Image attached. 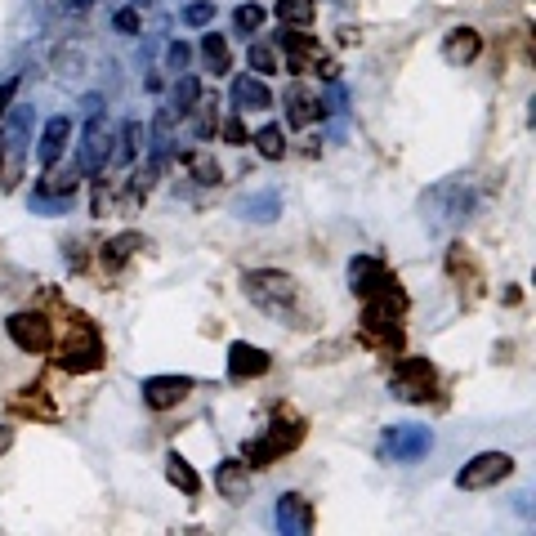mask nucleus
<instances>
[{
  "mask_svg": "<svg viewBox=\"0 0 536 536\" xmlns=\"http://www.w3.org/2000/svg\"><path fill=\"white\" fill-rule=\"evenodd\" d=\"M54 353H59L54 362H59L63 371L90 376V371L103 367V335L85 313H67V331H63V340L54 344Z\"/></svg>",
  "mask_w": 536,
  "mask_h": 536,
  "instance_id": "1",
  "label": "nucleus"
},
{
  "mask_svg": "<svg viewBox=\"0 0 536 536\" xmlns=\"http://www.w3.org/2000/svg\"><path fill=\"white\" fill-rule=\"evenodd\" d=\"M300 443H304V420L291 416V411H277L273 425H268L260 438H246L242 461L251 469H273L286 452H295Z\"/></svg>",
  "mask_w": 536,
  "mask_h": 536,
  "instance_id": "2",
  "label": "nucleus"
},
{
  "mask_svg": "<svg viewBox=\"0 0 536 536\" xmlns=\"http://www.w3.org/2000/svg\"><path fill=\"white\" fill-rule=\"evenodd\" d=\"M349 286H353V295H362V300H376V304H389V309L407 313V291H402V282L389 273V264L376 260V255H353L349 260Z\"/></svg>",
  "mask_w": 536,
  "mask_h": 536,
  "instance_id": "3",
  "label": "nucleus"
},
{
  "mask_svg": "<svg viewBox=\"0 0 536 536\" xmlns=\"http://www.w3.org/2000/svg\"><path fill=\"white\" fill-rule=\"evenodd\" d=\"M242 286L255 309L277 313V318H286V313L300 304V282H295L291 273H282V268H255V273H246Z\"/></svg>",
  "mask_w": 536,
  "mask_h": 536,
  "instance_id": "4",
  "label": "nucleus"
},
{
  "mask_svg": "<svg viewBox=\"0 0 536 536\" xmlns=\"http://www.w3.org/2000/svg\"><path fill=\"white\" fill-rule=\"evenodd\" d=\"M112 143H117V134H112V126L103 121V112L94 108V99H90V126H85V134H81V157H76V170H81L85 179L103 175L108 161H112Z\"/></svg>",
  "mask_w": 536,
  "mask_h": 536,
  "instance_id": "5",
  "label": "nucleus"
},
{
  "mask_svg": "<svg viewBox=\"0 0 536 536\" xmlns=\"http://www.w3.org/2000/svg\"><path fill=\"white\" fill-rule=\"evenodd\" d=\"M389 389H394V398L402 402H429L438 389V371L429 358H402L394 367V376H389Z\"/></svg>",
  "mask_w": 536,
  "mask_h": 536,
  "instance_id": "6",
  "label": "nucleus"
},
{
  "mask_svg": "<svg viewBox=\"0 0 536 536\" xmlns=\"http://www.w3.org/2000/svg\"><path fill=\"white\" fill-rule=\"evenodd\" d=\"M5 335L18 344L23 353H50L54 349V327H50V318H45L41 309H23V313H9L5 318Z\"/></svg>",
  "mask_w": 536,
  "mask_h": 536,
  "instance_id": "7",
  "label": "nucleus"
},
{
  "mask_svg": "<svg viewBox=\"0 0 536 536\" xmlns=\"http://www.w3.org/2000/svg\"><path fill=\"white\" fill-rule=\"evenodd\" d=\"M358 331H362V344L394 353L398 344H402V313H398V309H389V304L367 300V309H362Z\"/></svg>",
  "mask_w": 536,
  "mask_h": 536,
  "instance_id": "8",
  "label": "nucleus"
},
{
  "mask_svg": "<svg viewBox=\"0 0 536 536\" xmlns=\"http://www.w3.org/2000/svg\"><path fill=\"white\" fill-rule=\"evenodd\" d=\"M514 474V456L510 452H478L474 461H465V469L456 474V487L461 492H483V487H496Z\"/></svg>",
  "mask_w": 536,
  "mask_h": 536,
  "instance_id": "9",
  "label": "nucleus"
},
{
  "mask_svg": "<svg viewBox=\"0 0 536 536\" xmlns=\"http://www.w3.org/2000/svg\"><path fill=\"white\" fill-rule=\"evenodd\" d=\"M268 367H273V358H268L260 344H251V340L228 344V376H233L237 385H246V380H260Z\"/></svg>",
  "mask_w": 536,
  "mask_h": 536,
  "instance_id": "10",
  "label": "nucleus"
},
{
  "mask_svg": "<svg viewBox=\"0 0 536 536\" xmlns=\"http://www.w3.org/2000/svg\"><path fill=\"white\" fill-rule=\"evenodd\" d=\"M193 394V376H148L143 380V402L152 411H170Z\"/></svg>",
  "mask_w": 536,
  "mask_h": 536,
  "instance_id": "11",
  "label": "nucleus"
},
{
  "mask_svg": "<svg viewBox=\"0 0 536 536\" xmlns=\"http://www.w3.org/2000/svg\"><path fill=\"white\" fill-rule=\"evenodd\" d=\"M277 528L286 536H309L313 532V505L300 492H282L277 496Z\"/></svg>",
  "mask_w": 536,
  "mask_h": 536,
  "instance_id": "12",
  "label": "nucleus"
},
{
  "mask_svg": "<svg viewBox=\"0 0 536 536\" xmlns=\"http://www.w3.org/2000/svg\"><path fill=\"white\" fill-rule=\"evenodd\" d=\"M282 108H286V126H291V130H309L313 121L327 112L318 94H309L304 85H291V90L282 94Z\"/></svg>",
  "mask_w": 536,
  "mask_h": 536,
  "instance_id": "13",
  "label": "nucleus"
},
{
  "mask_svg": "<svg viewBox=\"0 0 536 536\" xmlns=\"http://www.w3.org/2000/svg\"><path fill=\"white\" fill-rule=\"evenodd\" d=\"M139 251H148V237H143V233H117V237H108V242L99 246L103 273H121V268H126Z\"/></svg>",
  "mask_w": 536,
  "mask_h": 536,
  "instance_id": "14",
  "label": "nucleus"
},
{
  "mask_svg": "<svg viewBox=\"0 0 536 536\" xmlns=\"http://www.w3.org/2000/svg\"><path fill=\"white\" fill-rule=\"evenodd\" d=\"M67 143H72V117H50L41 139H36V161H41V166H59Z\"/></svg>",
  "mask_w": 536,
  "mask_h": 536,
  "instance_id": "15",
  "label": "nucleus"
},
{
  "mask_svg": "<svg viewBox=\"0 0 536 536\" xmlns=\"http://www.w3.org/2000/svg\"><path fill=\"white\" fill-rule=\"evenodd\" d=\"M478 54H483V32L478 27H452L443 36V59L452 67H469Z\"/></svg>",
  "mask_w": 536,
  "mask_h": 536,
  "instance_id": "16",
  "label": "nucleus"
},
{
  "mask_svg": "<svg viewBox=\"0 0 536 536\" xmlns=\"http://www.w3.org/2000/svg\"><path fill=\"white\" fill-rule=\"evenodd\" d=\"M215 492L224 496V501H233V505L251 501V465L246 461H224L215 469Z\"/></svg>",
  "mask_w": 536,
  "mask_h": 536,
  "instance_id": "17",
  "label": "nucleus"
},
{
  "mask_svg": "<svg viewBox=\"0 0 536 536\" xmlns=\"http://www.w3.org/2000/svg\"><path fill=\"white\" fill-rule=\"evenodd\" d=\"M233 108L237 112H268L273 108V90L264 85V76H237L233 81Z\"/></svg>",
  "mask_w": 536,
  "mask_h": 536,
  "instance_id": "18",
  "label": "nucleus"
},
{
  "mask_svg": "<svg viewBox=\"0 0 536 536\" xmlns=\"http://www.w3.org/2000/svg\"><path fill=\"white\" fill-rule=\"evenodd\" d=\"M76 184H81V170H59V166H45L41 184H36L32 201H72Z\"/></svg>",
  "mask_w": 536,
  "mask_h": 536,
  "instance_id": "19",
  "label": "nucleus"
},
{
  "mask_svg": "<svg viewBox=\"0 0 536 536\" xmlns=\"http://www.w3.org/2000/svg\"><path fill=\"white\" fill-rule=\"evenodd\" d=\"M9 411H18V416H36V420H54V416H59V407H54V398H50V389H45V385L18 389V394L9 398Z\"/></svg>",
  "mask_w": 536,
  "mask_h": 536,
  "instance_id": "20",
  "label": "nucleus"
},
{
  "mask_svg": "<svg viewBox=\"0 0 536 536\" xmlns=\"http://www.w3.org/2000/svg\"><path fill=\"white\" fill-rule=\"evenodd\" d=\"M447 273H452V282H461V291L469 286V304H474L478 286H483V273H478V260L469 255V246H452V251H447Z\"/></svg>",
  "mask_w": 536,
  "mask_h": 536,
  "instance_id": "21",
  "label": "nucleus"
},
{
  "mask_svg": "<svg viewBox=\"0 0 536 536\" xmlns=\"http://www.w3.org/2000/svg\"><path fill=\"white\" fill-rule=\"evenodd\" d=\"M179 161H184V166H188V175H193L201 188H215V184H224V170H219V161L210 157L206 148H188V152H179Z\"/></svg>",
  "mask_w": 536,
  "mask_h": 536,
  "instance_id": "22",
  "label": "nucleus"
},
{
  "mask_svg": "<svg viewBox=\"0 0 536 536\" xmlns=\"http://www.w3.org/2000/svg\"><path fill=\"white\" fill-rule=\"evenodd\" d=\"M277 50H282L286 59H318L322 45L309 36V27H282V36H277Z\"/></svg>",
  "mask_w": 536,
  "mask_h": 536,
  "instance_id": "23",
  "label": "nucleus"
},
{
  "mask_svg": "<svg viewBox=\"0 0 536 536\" xmlns=\"http://www.w3.org/2000/svg\"><path fill=\"white\" fill-rule=\"evenodd\" d=\"M201 63H206V72L215 76H228L233 72V50H228V41L219 32H206L201 36Z\"/></svg>",
  "mask_w": 536,
  "mask_h": 536,
  "instance_id": "24",
  "label": "nucleus"
},
{
  "mask_svg": "<svg viewBox=\"0 0 536 536\" xmlns=\"http://www.w3.org/2000/svg\"><path fill=\"white\" fill-rule=\"evenodd\" d=\"M273 14L282 27H309L318 18V0H277Z\"/></svg>",
  "mask_w": 536,
  "mask_h": 536,
  "instance_id": "25",
  "label": "nucleus"
},
{
  "mask_svg": "<svg viewBox=\"0 0 536 536\" xmlns=\"http://www.w3.org/2000/svg\"><path fill=\"white\" fill-rule=\"evenodd\" d=\"M166 478H170V487H179L184 496H197V492H201V474H197V469L188 465L179 452L166 456Z\"/></svg>",
  "mask_w": 536,
  "mask_h": 536,
  "instance_id": "26",
  "label": "nucleus"
},
{
  "mask_svg": "<svg viewBox=\"0 0 536 536\" xmlns=\"http://www.w3.org/2000/svg\"><path fill=\"white\" fill-rule=\"evenodd\" d=\"M251 143H255V152H260L264 161H282L286 157V134H282V126H260Z\"/></svg>",
  "mask_w": 536,
  "mask_h": 536,
  "instance_id": "27",
  "label": "nucleus"
},
{
  "mask_svg": "<svg viewBox=\"0 0 536 536\" xmlns=\"http://www.w3.org/2000/svg\"><path fill=\"white\" fill-rule=\"evenodd\" d=\"M197 99H201V81L184 72V76H179V85H175V112H179V117H193Z\"/></svg>",
  "mask_w": 536,
  "mask_h": 536,
  "instance_id": "28",
  "label": "nucleus"
},
{
  "mask_svg": "<svg viewBox=\"0 0 536 536\" xmlns=\"http://www.w3.org/2000/svg\"><path fill=\"white\" fill-rule=\"evenodd\" d=\"M389 447H394V456H402V461H411L416 452H425V447H429V434H411V429H394V434H389Z\"/></svg>",
  "mask_w": 536,
  "mask_h": 536,
  "instance_id": "29",
  "label": "nucleus"
},
{
  "mask_svg": "<svg viewBox=\"0 0 536 536\" xmlns=\"http://www.w3.org/2000/svg\"><path fill=\"white\" fill-rule=\"evenodd\" d=\"M143 126L134 121V126H126V134H121V148H112V161H134L139 157V148H143Z\"/></svg>",
  "mask_w": 536,
  "mask_h": 536,
  "instance_id": "30",
  "label": "nucleus"
},
{
  "mask_svg": "<svg viewBox=\"0 0 536 536\" xmlns=\"http://www.w3.org/2000/svg\"><path fill=\"white\" fill-rule=\"evenodd\" d=\"M246 63H251L255 76H273L277 72V54L268 50V45H251V50H246Z\"/></svg>",
  "mask_w": 536,
  "mask_h": 536,
  "instance_id": "31",
  "label": "nucleus"
},
{
  "mask_svg": "<svg viewBox=\"0 0 536 536\" xmlns=\"http://www.w3.org/2000/svg\"><path fill=\"white\" fill-rule=\"evenodd\" d=\"M219 134H224V143H233V148H246V143H251V130H246L242 117L219 121Z\"/></svg>",
  "mask_w": 536,
  "mask_h": 536,
  "instance_id": "32",
  "label": "nucleus"
},
{
  "mask_svg": "<svg viewBox=\"0 0 536 536\" xmlns=\"http://www.w3.org/2000/svg\"><path fill=\"white\" fill-rule=\"evenodd\" d=\"M233 23H237V32H260V27H264V9L251 0V5H242L233 14Z\"/></svg>",
  "mask_w": 536,
  "mask_h": 536,
  "instance_id": "33",
  "label": "nucleus"
},
{
  "mask_svg": "<svg viewBox=\"0 0 536 536\" xmlns=\"http://www.w3.org/2000/svg\"><path fill=\"white\" fill-rule=\"evenodd\" d=\"M210 18H215V0H201V5H188L184 9V23L188 27H206Z\"/></svg>",
  "mask_w": 536,
  "mask_h": 536,
  "instance_id": "34",
  "label": "nucleus"
},
{
  "mask_svg": "<svg viewBox=\"0 0 536 536\" xmlns=\"http://www.w3.org/2000/svg\"><path fill=\"white\" fill-rule=\"evenodd\" d=\"M188 59H193V50H188L184 41H175V45H170V50H166V63H170V72H184V67H188Z\"/></svg>",
  "mask_w": 536,
  "mask_h": 536,
  "instance_id": "35",
  "label": "nucleus"
},
{
  "mask_svg": "<svg viewBox=\"0 0 536 536\" xmlns=\"http://www.w3.org/2000/svg\"><path fill=\"white\" fill-rule=\"evenodd\" d=\"M117 32H139V14L134 9H121L117 14Z\"/></svg>",
  "mask_w": 536,
  "mask_h": 536,
  "instance_id": "36",
  "label": "nucleus"
},
{
  "mask_svg": "<svg viewBox=\"0 0 536 536\" xmlns=\"http://www.w3.org/2000/svg\"><path fill=\"white\" fill-rule=\"evenodd\" d=\"M67 264H72L76 273H81V268L90 264V260H85V251H81V246H67Z\"/></svg>",
  "mask_w": 536,
  "mask_h": 536,
  "instance_id": "37",
  "label": "nucleus"
},
{
  "mask_svg": "<svg viewBox=\"0 0 536 536\" xmlns=\"http://www.w3.org/2000/svg\"><path fill=\"white\" fill-rule=\"evenodd\" d=\"M362 41V32H353V27H344L340 32V45H358Z\"/></svg>",
  "mask_w": 536,
  "mask_h": 536,
  "instance_id": "38",
  "label": "nucleus"
},
{
  "mask_svg": "<svg viewBox=\"0 0 536 536\" xmlns=\"http://www.w3.org/2000/svg\"><path fill=\"white\" fill-rule=\"evenodd\" d=\"M9 443H14V434H9V429H0V452H5Z\"/></svg>",
  "mask_w": 536,
  "mask_h": 536,
  "instance_id": "39",
  "label": "nucleus"
}]
</instances>
